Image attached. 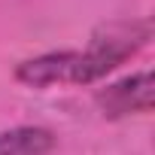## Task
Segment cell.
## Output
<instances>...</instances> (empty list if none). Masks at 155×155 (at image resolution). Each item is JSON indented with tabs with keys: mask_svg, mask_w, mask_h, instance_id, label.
Wrapping results in <instances>:
<instances>
[{
	"mask_svg": "<svg viewBox=\"0 0 155 155\" xmlns=\"http://www.w3.org/2000/svg\"><path fill=\"white\" fill-rule=\"evenodd\" d=\"M152 37V21H113L104 25L85 52H49L18 64L15 76L25 85H88L110 70H116L125 58H131Z\"/></svg>",
	"mask_w": 155,
	"mask_h": 155,
	"instance_id": "6da1fadb",
	"label": "cell"
},
{
	"mask_svg": "<svg viewBox=\"0 0 155 155\" xmlns=\"http://www.w3.org/2000/svg\"><path fill=\"white\" fill-rule=\"evenodd\" d=\"M97 107L110 119L131 116V113H149L152 110V73L143 70L122 82L107 85L104 91H97Z\"/></svg>",
	"mask_w": 155,
	"mask_h": 155,
	"instance_id": "7a4b0ae2",
	"label": "cell"
},
{
	"mask_svg": "<svg viewBox=\"0 0 155 155\" xmlns=\"http://www.w3.org/2000/svg\"><path fill=\"white\" fill-rule=\"evenodd\" d=\"M55 146L46 128H9L0 131V155H46Z\"/></svg>",
	"mask_w": 155,
	"mask_h": 155,
	"instance_id": "3957f363",
	"label": "cell"
}]
</instances>
